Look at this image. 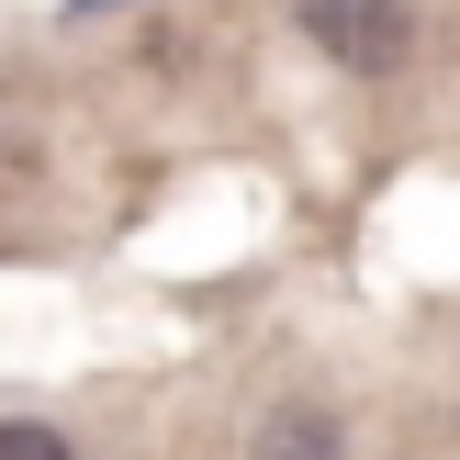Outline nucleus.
Here are the masks:
<instances>
[{"label": "nucleus", "instance_id": "obj_1", "mask_svg": "<svg viewBox=\"0 0 460 460\" xmlns=\"http://www.w3.org/2000/svg\"><path fill=\"white\" fill-rule=\"evenodd\" d=\"M292 34H314V57L349 79H394L416 57V12L404 0H292Z\"/></svg>", "mask_w": 460, "mask_h": 460}, {"label": "nucleus", "instance_id": "obj_2", "mask_svg": "<svg viewBox=\"0 0 460 460\" xmlns=\"http://www.w3.org/2000/svg\"><path fill=\"white\" fill-rule=\"evenodd\" d=\"M259 460H337V416H326V404H281V416H259Z\"/></svg>", "mask_w": 460, "mask_h": 460}, {"label": "nucleus", "instance_id": "obj_3", "mask_svg": "<svg viewBox=\"0 0 460 460\" xmlns=\"http://www.w3.org/2000/svg\"><path fill=\"white\" fill-rule=\"evenodd\" d=\"M0 460H79V449L57 427H34V416H0Z\"/></svg>", "mask_w": 460, "mask_h": 460}, {"label": "nucleus", "instance_id": "obj_4", "mask_svg": "<svg viewBox=\"0 0 460 460\" xmlns=\"http://www.w3.org/2000/svg\"><path fill=\"white\" fill-rule=\"evenodd\" d=\"M102 12H124V0H67V22H102Z\"/></svg>", "mask_w": 460, "mask_h": 460}]
</instances>
